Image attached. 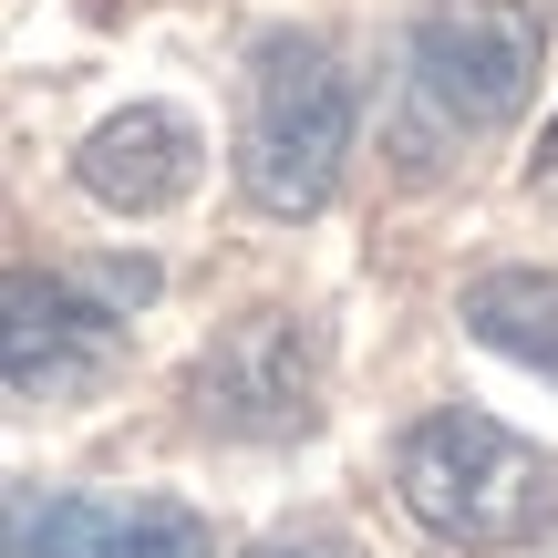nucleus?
Instances as JSON below:
<instances>
[{"label": "nucleus", "mask_w": 558, "mask_h": 558, "mask_svg": "<svg viewBox=\"0 0 558 558\" xmlns=\"http://www.w3.org/2000/svg\"><path fill=\"white\" fill-rule=\"evenodd\" d=\"M465 331L486 341V352L527 362V373L558 383V279L548 269H486L465 279Z\"/></svg>", "instance_id": "obj_8"}, {"label": "nucleus", "mask_w": 558, "mask_h": 558, "mask_svg": "<svg viewBox=\"0 0 558 558\" xmlns=\"http://www.w3.org/2000/svg\"><path fill=\"white\" fill-rule=\"evenodd\" d=\"M393 497H403V518H414L435 548L497 558V548H538L548 527H558V465L527 435H507L497 414L445 403V414L403 424Z\"/></svg>", "instance_id": "obj_1"}, {"label": "nucleus", "mask_w": 558, "mask_h": 558, "mask_svg": "<svg viewBox=\"0 0 558 558\" xmlns=\"http://www.w3.org/2000/svg\"><path fill=\"white\" fill-rule=\"evenodd\" d=\"M538 156H548V166H558V124H548V145H538Z\"/></svg>", "instance_id": "obj_10"}, {"label": "nucleus", "mask_w": 558, "mask_h": 558, "mask_svg": "<svg viewBox=\"0 0 558 558\" xmlns=\"http://www.w3.org/2000/svg\"><path fill=\"white\" fill-rule=\"evenodd\" d=\"M186 403H197L207 435L239 445H290L320 424V320L311 311H248L228 320L218 341L186 373Z\"/></svg>", "instance_id": "obj_5"}, {"label": "nucleus", "mask_w": 558, "mask_h": 558, "mask_svg": "<svg viewBox=\"0 0 558 558\" xmlns=\"http://www.w3.org/2000/svg\"><path fill=\"white\" fill-rule=\"evenodd\" d=\"M135 300H156V269L145 259H104V269H11V403H73L114 373L124 320Z\"/></svg>", "instance_id": "obj_4"}, {"label": "nucleus", "mask_w": 558, "mask_h": 558, "mask_svg": "<svg viewBox=\"0 0 558 558\" xmlns=\"http://www.w3.org/2000/svg\"><path fill=\"white\" fill-rule=\"evenodd\" d=\"M352 73L320 32H269L248 52V94H239V186L259 218H320L352 156Z\"/></svg>", "instance_id": "obj_2"}, {"label": "nucleus", "mask_w": 558, "mask_h": 558, "mask_svg": "<svg viewBox=\"0 0 558 558\" xmlns=\"http://www.w3.org/2000/svg\"><path fill=\"white\" fill-rule=\"evenodd\" d=\"M527 83H538V21L518 0H445V11H424L414 41H403V114H393L403 156L445 166L465 145H486L527 104Z\"/></svg>", "instance_id": "obj_3"}, {"label": "nucleus", "mask_w": 558, "mask_h": 558, "mask_svg": "<svg viewBox=\"0 0 558 558\" xmlns=\"http://www.w3.org/2000/svg\"><path fill=\"white\" fill-rule=\"evenodd\" d=\"M197 166H207V145H197V124H186L177 104H124V114H104L94 135H83L73 177H83V197L114 207V218H166V207L197 186Z\"/></svg>", "instance_id": "obj_7"}, {"label": "nucleus", "mask_w": 558, "mask_h": 558, "mask_svg": "<svg viewBox=\"0 0 558 558\" xmlns=\"http://www.w3.org/2000/svg\"><path fill=\"white\" fill-rule=\"evenodd\" d=\"M239 558H362V538L331 527V518H290V527H269V538H248Z\"/></svg>", "instance_id": "obj_9"}, {"label": "nucleus", "mask_w": 558, "mask_h": 558, "mask_svg": "<svg viewBox=\"0 0 558 558\" xmlns=\"http://www.w3.org/2000/svg\"><path fill=\"white\" fill-rule=\"evenodd\" d=\"M11 558H218V538L177 497H41V486H11Z\"/></svg>", "instance_id": "obj_6"}]
</instances>
